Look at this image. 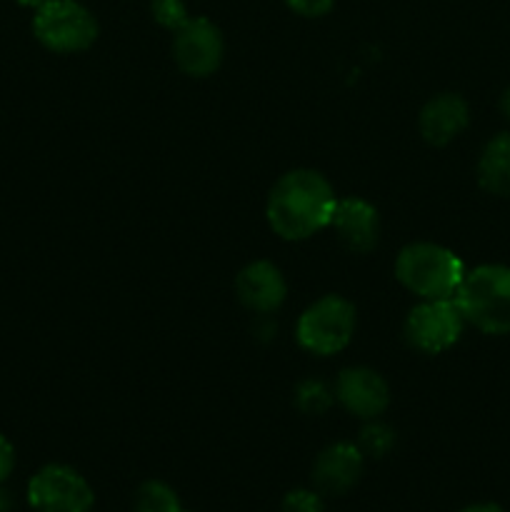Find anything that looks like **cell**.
I'll use <instances>...</instances> for the list:
<instances>
[{
  "label": "cell",
  "mask_w": 510,
  "mask_h": 512,
  "mask_svg": "<svg viewBox=\"0 0 510 512\" xmlns=\"http://www.w3.org/2000/svg\"><path fill=\"white\" fill-rule=\"evenodd\" d=\"M150 10H153V18L158 20L163 28L173 30V33L190 18L183 0H153V3H150Z\"/></svg>",
  "instance_id": "cell-18"
},
{
  "label": "cell",
  "mask_w": 510,
  "mask_h": 512,
  "mask_svg": "<svg viewBox=\"0 0 510 512\" xmlns=\"http://www.w3.org/2000/svg\"><path fill=\"white\" fill-rule=\"evenodd\" d=\"M225 55L223 33L208 18H188L173 38V58L185 75L208 78L220 68Z\"/></svg>",
  "instance_id": "cell-8"
},
{
  "label": "cell",
  "mask_w": 510,
  "mask_h": 512,
  "mask_svg": "<svg viewBox=\"0 0 510 512\" xmlns=\"http://www.w3.org/2000/svg\"><path fill=\"white\" fill-rule=\"evenodd\" d=\"M28 503L35 512H90L95 493L78 470L63 463H50L30 478Z\"/></svg>",
  "instance_id": "cell-6"
},
{
  "label": "cell",
  "mask_w": 510,
  "mask_h": 512,
  "mask_svg": "<svg viewBox=\"0 0 510 512\" xmlns=\"http://www.w3.org/2000/svg\"><path fill=\"white\" fill-rule=\"evenodd\" d=\"M465 323L485 335H510V265H478L468 270L453 295Z\"/></svg>",
  "instance_id": "cell-2"
},
{
  "label": "cell",
  "mask_w": 510,
  "mask_h": 512,
  "mask_svg": "<svg viewBox=\"0 0 510 512\" xmlns=\"http://www.w3.org/2000/svg\"><path fill=\"white\" fill-rule=\"evenodd\" d=\"M465 328V318L453 298L420 300L403 323V335L410 348L438 355L453 348Z\"/></svg>",
  "instance_id": "cell-7"
},
{
  "label": "cell",
  "mask_w": 510,
  "mask_h": 512,
  "mask_svg": "<svg viewBox=\"0 0 510 512\" xmlns=\"http://www.w3.org/2000/svg\"><path fill=\"white\" fill-rule=\"evenodd\" d=\"M478 183L490 195H510V133H498L485 143L478 160Z\"/></svg>",
  "instance_id": "cell-14"
},
{
  "label": "cell",
  "mask_w": 510,
  "mask_h": 512,
  "mask_svg": "<svg viewBox=\"0 0 510 512\" xmlns=\"http://www.w3.org/2000/svg\"><path fill=\"white\" fill-rule=\"evenodd\" d=\"M395 278L420 300L453 298L465 278V265L438 243H410L395 260Z\"/></svg>",
  "instance_id": "cell-3"
},
{
  "label": "cell",
  "mask_w": 510,
  "mask_h": 512,
  "mask_svg": "<svg viewBox=\"0 0 510 512\" xmlns=\"http://www.w3.org/2000/svg\"><path fill=\"white\" fill-rule=\"evenodd\" d=\"M355 305L343 295H323L300 313L295 340L313 355H335L350 345L355 335Z\"/></svg>",
  "instance_id": "cell-4"
},
{
  "label": "cell",
  "mask_w": 510,
  "mask_h": 512,
  "mask_svg": "<svg viewBox=\"0 0 510 512\" xmlns=\"http://www.w3.org/2000/svg\"><path fill=\"white\" fill-rule=\"evenodd\" d=\"M235 295L253 313H273L288 298V283L270 260L248 263L235 278Z\"/></svg>",
  "instance_id": "cell-10"
},
{
  "label": "cell",
  "mask_w": 510,
  "mask_h": 512,
  "mask_svg": "<svg viewBox=\"0 0 510 512\" xmlns=\"http://www.w3.org/2000/svg\"><path fill=\"white\" fill-rule=\"evenodd\" d=\"M15 468V450L5 435H0V485L10 478Z\"/></svg>",
  "instance_id": "cell-21"
},
{
  "label": "cell",
  "mask_w": 510,
  "mask_h": 512,
  "mask_svg": "<svg viewBox=\"0 0 510 512\" xmlns=\"http://www.w3.org/2000/svg\"><path fill=\"white\" fill-rule=\"evenodd\" d=\"M135 512H185L178 493L163 480H145L133 500Z\"/></svg>",
  "instance_id": "cell-15"
},
{
  "label": "cell",
  "mask_w": 510,
  "mask_h": 512,
  "mask_svg": "<svg viewBox=\"0 0 510 512\" xmlns=\"http://www.w3.org/2000/svg\"><path fill=\"white\" fill-rule=\"evenodd\" d=\"M360 453L368 455V458H383L393 450L395 445V430L388 428L385 423H378V418L368 420L363 430L358 435V443Z\"/></svg>",
  "instance_id": "cell-16"
},
{
  "label": "cell",
  "mask_w": 510,
  "mask_h": 512,
  "mask_svg": "<svg viewBox=\"0 0 510 512\" xmlns=\"http://www.w3.org/2000/svg\"><path fill=\"white\" fill-rule=\"evenodd\" d=\"M500 108H503V113H505V118L510 120V88L505 90L503 93V100H500Z\"/></svg>",
  "instance_id": "cell-23"
},
{
  "label": "cell",
  "mask_w": 510,
  "mask_h": 512,
  "mask_svg": "<svg viewBox=\"0 0 510 512\" xmlns=\"http://www.w3.org/2000/svg\"><path fill=\"white\" fill-rule=\"evenodd\" d=\"M33 33L53 53H80L98 38V20L78 0H48L35 8Z\"/></svg>",
  "instance_id": "cell-5"
},
{
  "label": "cell",
  "mask_w": 510,
  "mask_h": 512,
  "mask_svg": "<svg viewBox=\"0 0 510 512\" xmlns=\"http://www.w3.org/2000/svg\"><path fill=\"white\" fill-rule=\"evenodd\" d=\"M20 5H25V8H40L43 3H48V0H18Z\"/></svg>",
  "instance_id": "cell-24"
},
{
  "label": "cell",
  "mask_w": 510,
  "mask_h": 512,
  "mask_svg": "<svg viewBox=\"0 0 510 512\" xmlns=\"http://www.w3.org/2000/svg\"><path fill=\"white\" fill-rule=\"evenodd\" d=\"M330 403H333L330 390L323 383H318V380H305L295 390V405L308 415L325 413L330 408Z\"/></svg>",
  "instance_id": "cell-17"
},
{
  "label": "cell",
  "mask_w": 510,
  "mask_h": 512,
  "mask_svg": "<svg viewBox=\"0 0 510 512\" xmlns=\"http://www.w3.org/2000/svg\"><path fill=\"white\" fill-rule=\"evenodd\" d=\"M335 398L355 418L375 420L388 410L390 388L383 375L358 365V368H345L338 375Z\"/></svg>",
  "instance_id": "cell-9"
},
{
  "label": "cell",
  "mask_w": 510,
  "mask_h": 512,
  "mask_svg": "<svg viewBox=\"0 0 510 512\" xmlns=\"http://www.w3.org/2000/svg\"><path fill=\"white\" fill-rule=\"evenodd\" d=\"M338 198L323 173L298 168L273 185L265 203L270 230L283 240H305L328 228Z\"/></svg>",
  "instance_id": "cell-1"
},
{
  "label": "cell",
  "mask_w": 510,
  "mask_h": 512,
  "mask_svg": "<svg viewBox=\"0 0 510 512\" xmlns=\"http://www.w3.org/2000/svg\"><path fill=\"white\" fill-rule=\"evenodd\" d=\"M283 512H325V505L318 490L298 488L283 498Z\"/></svg>",
  "instance_id": "cell-19"
},
{
  "label": "cell",
  "mask_w": 510,
  "mask_h": 512,
  "mask_svg": "<svg viewBox=\"0 0 510 512\" xmlns=\"http://www.w3.org/2000/svg\"><path fill=\"white\" fill-rule=\"evenodd\" d=\"M468 103L458 93H438L423 105L418 118L420 135L430 145H448L468 128Z\"/></svg>",
  "instance_id": "cell-13"
},
{
  "label": "cell",
  "mask_w": 510,
  "mask_h": 512,
  "mask_svg": "<svg viewBox=\"0 0 510 512\" xmlns=\"http://www.w3.org/2000/svg\"><path fill=\"white\" fill-rule=\"evenodd\" d=\"M333 3L335 0H285V5L303 18H320V15L330 13Z\"/></svg>",
  "instance_id": "cell-20"
},
{
  "label": "cell",
  "mask_w": 510,
  "mask_h": 512,
  "mask_svg": "<svg viewBox=\"0 0 510 512\" xmlns=\"http://www.w3.org/2000/svg\"><path fill=\"white\" fill-rule=\"evenodd\" d=\"M365 455L355 443H333L315 458L313 483L318 493L343 495L363 475Z\"/></svg>",
  "instance_id": "cell-12"
},
{
  "label": "cell",
  "mask_w": 510,
  "mask_h": 512,
  "mask_svg": "<svg viewBox=\"0 0 510 512\" xmlns=\"http://www.w3.org/2000/svg\"><path fill=\"white\" fill-rule=\"evenodd\" d=\"M328 228L335 230L340 243L355 253H368L378 245L380 218L375 205L363 198H340L335 203Z\"/></svg>",
  "instance_id": "cell-11"
},
{
  "label": "cell",
  "mask_w": 510,
  "mask_h": 512,
  "mask_svg": "<svg viewBox=\"0 0 510 512\" xmlns=\"http://www.w3.org/2000/svg\"><path fill=\"white\" fill-rule=\"evenodd\" d=\"M458 512H505V510L495 503H473V505H465V508Z\"/></svg>",
  "instance_id": "cell-22"
}]
</instances>
